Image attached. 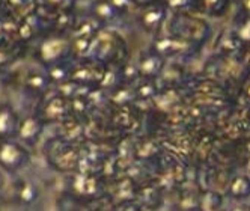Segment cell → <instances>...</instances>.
I'll return each mask as SVG.
<instances>
[{
	"label": "cell",
	"mask_w": 250,
	"mask_h": 211,
	"mask_svg": "<svg viewBox=\"0 0 250 211\" xmlns=\"http://www.w3.org/2000/svg\"><path fill=\"white\" fill-rule=\"evenodd\" d=\"M223 205V196L217 190H208L201 195L199 207L204 211H219Z\"/></svg>",
	"instance_id": "cell-13"
},
{
	"label": "cell",
	"mask_w": 250,
	"mask_h": 211,
	"mask_svg": "<svg viewBox=\"0 0 250 211\" xmlns=\"http://www.w3.org/2000/svg\"><path fill=\"white\" fill-rule=\"evenodd\" d=\"M17 196L21 204H33L38 199V189L35 187L32 183H21L19 190H17Z\"/></svg>",
	"instance_id": "cell-14"
},
{
	"label": "cell",
	"mask_w": 250,
	"mask_h": 211,
	"mask_svg": "<svg viewBox=\"0 0 250 211\" xmlns=\"http://www.w3.org/2000/svg\"><path fill=\"white\" fill-rule=\"evenodd\" d=\"M229 195L234 199H247L250 198V177L247 175H238L230 181Z\"/></svg>",
	"instance_id": "cell-11"
},
{
	"label": "cell",
	"mask_w": 250,
	"mask_h": 211,
	"mask_svg": "<svg viewBox=\"0 0 250 211\" xmlns=\"http://www.w3.org/2000/svg\"><path fill=\"white\" fill-rule=\"evenodd\" d=\"M69 113V104L66 98L62 95H56L47 101L45 107L42 110V116H40L42 121H50V122H63L66 121Z\"/></svg>",
	"instance_id": "cell-4"
},
{
	"label": "cell",
	"mask_w": 250,
	"mask_h": 211,
	"mask_svg": "<svg viewBox=\"0 0 250 211\" xmlns=\"http://www.w3.org/2000/svg\"><path fill=\"white\" fill-rule=\"evenodd\" d=\"M69 0H44V3L47 6H51V8H62V11L66 9V5H68Z\"/></svg>",
	"instance_id": "cell-17"
},
{
	"label": "cell",
	"mask_w": 250,
	"mask_h": 211,
	"mask_svg": "<svg viewBox=\"0 0 250 211\" xmlns=\"http://www.w3.org/2000/svg\"><path fill=\"white\" fill-rule=\"evenodd\" d=\"M0 184H2V177H0Z\"/></svg>",
	"instance_id": "cell-20"
},
{
	"label": "cell",
	"mask_w": 250,
	"mask_h": 211,
	"mask_svg": "<svg viewBox=\"0 0 250 211\" xmlns=\"http://www.w3.org/2000/svg\"><path fill=\"white\" fill-rule=\"evenodd\" d=\"M73 190L80 196H95L100 191V180L92 173L79 172L73 178Z\"/></svg>",
	"instance_id": "cell-6"
},
{
	"label": "cell",
	"mask_w": 250,
	"mask_h": 211,
	"mask_svg": "<svg viewBox=\"0 0 250 211\" xmlns=\"http://www.w3.org/2000/svg\"><path fill=\"white\" fill-rule=\"evenodd\" d=\"M29 162V152L21 142L0 139V166L6 170H19Z\"/></svg>",
	"instance_id": "cell-1"
},
{
	"label": "cell",
	"mask_w": 250,
	"mask_h": 211,
	"mask_svg": "<svg viewBox=\"0 0 250 211\" xmlns=\"http://www.w3.org/2000/svg\"><path fill=\"white\" fill-rule=\"evenodd\" d=\"M165 17H166V12L162 5L148 3L140 15V21L148 30H155L157 27L162 26Z\"/></svg>",
	"instance_id": "cell-8"
},
{
	"label": "cell",
	"mask_w": 250,
	"mask_h": 211,
	"mask_svg": "<svg viewBox=\"0 0 250 211\" xmlns=\"http://www.w3.org/2000/svg\"><path fill=\"white\" fill-rule=\"evenodd\" d=\"M50 83L51 82H50L47 73H41V71H30L24 80L27 91H30L32 94H37V95L45 94L50 87Z\"/></svg>",
	"instance_id": "cell-9"
},
{
	"label": "cell",
	"mask_w": 250,
	"mask_h": 211,
	"mask_svg": "<svg viewBox=\"0 0 250 211\" xmlns=\"http://www.w3.org/2000/svg\"><path fill=\"white\" fill-rule=\"evenodd\" d=\"M71 74H73V66H71L68 61H61L47 65V76L51 83L61 84L66 80H71Z\"/></svg>",
	"instance_id": "cell-10"
},
{
	"label": "cell",
	"mask_w": 250,
	"mask_h": 211,
	"mask_svg": "<svg viewBox=\"0 0 250 211\" xmlns=\"http://www.w3.org/2000/svg\"><path fill=\"white\" fill-rule=\"evenodd\" d=\"M92 12L95 15V19L101 23L113 21L119 15L118 11L113 8V5L109 2V0H98V2H95L92 5Z\"/></svg>",
	"instance_id": "cell-12"
},
{
	"label": "cell",
	"mask_w": 250,
	"mask_h": 211,
	"mask_svg": "<svg viewBox=\"0 0 250 211\" xmlns=\"http://www.w3.org/2000/svg\"><path fill=\"white\" fill-rule=\"evenodd\" d=\"M232 211H250V204H241V205H237Z\"/></svg>",
	"instance_id": "cell-19"
},
{
	"label": "cell",
	"mask_w": 250,
	"mask_h": 211,
	"mask_svg": "<svg viewBox=\"0 0 250 211\" xmlns=\"http://www.w3.org/2000/svg\"><path fill=\"white\" fill-rule=\"evenodd\" d=\"M109 2L113 5V8L118 11V14L125 12L131 5V0H109Z\"/></svg>",
	"instance_id": "cell-16"
},
{
	"label": "cell",
	"mask_w": 250,
	"mask_h": 211,
	"mask_svg": "<svg viewBox=\"0 0 250 211\" xmlns=\"http://www.w3.org/2000/svg\"><path fill=\"white\" fill-rule=\"evenodd\" d=\"M69 144H65L63 148H59L58 152H53L51 163L55 165L59 170H74L79 166V155L77 152L68 147Z\"/></svg>",
	"instance_id": "cell-7"
},
{
	"label": "cell",
	"mask_w": 250,
	"mask_h": 211,
	"mask_svg": "<svg viewBox=\"0 0 250 211\" xmlns=\"http://www.w3.org/2000/svg\"><path fill=\"white\" fill-rule=\"evenodd\" d=\"M42 130H44V121L40 116H29L20 121L17 137L20 139L21 144L33 147V145H37V142L40 140Z\"/></svg>",
	"instance_id": "cell-3"
},
{
	"label": "cell",
	"mask_w": 250,
	"mask_h": 211,
	"mask_svg": "<svg viewBox=\"0 0 250 211\" xmlns=\"http://www.w3.org/2000/svg\"><path fill=\"white\" fill-rule=\"evenodd\" d=\"M121 211H145L144 207L140 205H133V204H125Z\"/></svg>",
	"instance_id": "cell-18"
},
{
	"label": "cell",
	"mask_w": 250,
	"mask_h": 211,
	"mask_svg": "<svg viewBox=\"0 0 250 211\" xmlns=\"http://www.w3.org/2000/svg\"><path fill=\"white\" fill-rule=\"evenodd\" d=\"M71 53V44L63 38H48L42 42L40 50V58L45 65H51L55 62L66 61Z\"/></svg>",
	"instance_id": "cell-2"
},
{
	"label": "cell",
	"mask_w": 250,
	"mask_h": 211,
	"mask_svg": "<svg viewBox=\"0 0 250 211\" xmlns=\"http://www.w3.org/2000/svg\"><path fill=\"white\" fill-rule=\"evenodd\" d=\"M20 118L8 104L0 106V139H12L17 136Z\"/></svg>",
	"instance_id": "cell-5"
},
{
	"label": "cell",
	"mask_w": 250,
	"mask_h": 211,
	"mask_svg": "<svg viewBox=\"0 0 250 211\" xmlns=\"http://www.w3.org/2000/svg\"><path fill=\"white\" fill-rule=\"evenodd\" d=\"M160 69H162V59L157 58V56H149L148 59H144L139 66V71L144 76H148V77L158 74Z\"/></svg>",
	"instance_id": "cell-15"
}]
</instances>
